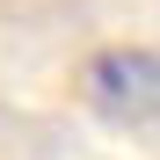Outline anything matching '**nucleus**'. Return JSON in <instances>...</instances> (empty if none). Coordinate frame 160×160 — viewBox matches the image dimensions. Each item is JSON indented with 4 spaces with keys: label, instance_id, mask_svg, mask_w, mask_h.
<instances>
[{
    "label": "nucleus",
    "instance_id": "nucleus-1",
    "mask_svg": "<svg viewBox=\"0 0 160 160\" xmlns=\"http://www.w3.org/2000/svg\"><path fill=\"white\" fill-rule=\"evenodd\" d=\"M80 102L109 131H160V51L153 44H102L80 58Z\"/></svg>",
    "mask_w": 160,
    "mask_h": 160
}]
</instances>
